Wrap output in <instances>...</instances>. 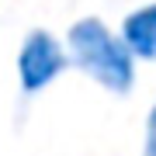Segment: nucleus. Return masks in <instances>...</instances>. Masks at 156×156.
I'll use <instances>...</instances> for the list:
<instances>
[{
  "label": "nucleus",
  "mask_w": 156,
  "mask_h": 156,
  "mask_svg": "<svg viewBox=\"0 0 156 156\" xmlns=\"http://www.w3.org/2000/svg\"><path fill=\"white\" fill-rule=\"evenodd\" d=\"M69 49L80 69H87L97 83H104L115 94H125L132 87V52L125 49V42H118L101 21L87 17V21L73 24L69 31Z\"/></svg>",
  "instance_id": "f257e3e1"
},
{
  "label": "nucleus",
  "mask_w": 156,
  "mask_h": 156,
  "mask_svg": "<svg viewBox=\"0 0 156 156\" xmlns=\"http://www.w3.org/2000/svg\"><path fill=\"white\" fill-rule=\"evenodd\" d=\"M66 56H62L59 42L49 31H31L21 45V56H17V73H21V87L35 94V90L49 87L52 80L62 73Z\"/></svg>",
  "instance_id": "f03ea898"
},
{
  "label": "nucleus",
  "mask_w": 156,
  "mask_h": 156,
  "mask_svg": "<svg viewBox=\"0 0 156 156\" xmlns=\"http://www.w3.org/2000/svg\"><path fill=\"white\" fill-rule=\"evenodd\" d=\"M122 42L132 56L142 59H156V4L139 7L135 14L125 17V28H122Z\"/></svg>",
  "instance_id": "7ed1b4c3"
},
{
  "label": "nucleus",
  "mask_w": 156,
  "mask_h": 156,
  "mask_svg": "<svg viewBox=\"0 0 156 156\" xmlns=\"http://www.w3.org/2000/svg\"><path fill=\"white\" fill-rule=\"evenodd\" d=\"M146 156H156V108L149 111V122H146Z\"/></svg>",
  "instance_id": "20e7f679"
}]
</instances>
